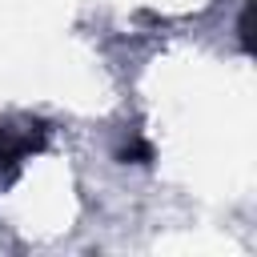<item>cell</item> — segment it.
<instances>
[{"label":"cell","mask_w":257,"mask_h":257,"mask_svg":"<svg viewBox=\"0 0 257 257\" xmlns=\"http://www.w3.org/2000/svg\"><path fill=\"white\" fill-rule=\"evenodd\" d=\"M44 137L48 128L40 120H24V124H0V185H8L20 165L44 149Z\"/></svg>","instance_id":"1"},{"label":"cell","mask_w":257,"mask_h":257,"mask_svg":"<svg viewBox=\"0 0 257 257\" xmlns=\"http://www.w3.org/2000/svg\"><path fill=\"white\" fill-rule=\"evenodd\" d=\"M116 157H120L124 165H149V161H153V145H149V141H141V137H133Z\"/></svg>","instance_id":"2"}]
</instances>
